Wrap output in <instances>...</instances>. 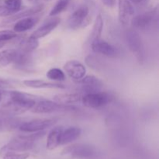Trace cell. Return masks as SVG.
<instances>
[{"mask_svg": "<svg viewBox=\"0 0 159 159\" xmlns=\"http://www.w3.org/2000/svg\"><path fill=\"white\" fill-rule=\"evenodd\" d=\"M7 95L9 99L2 106V108L14 116L30 110L39 100L43 99L20 91L7 92Z\"/></svg>", "mask_w": 159, "mask_h": 159, "instance_id": "obj_1", "label": "cell"}, {"mask_svg": "<svg viewBox=\"0 0 159 159\" xmlns=\"http://www.w3.org/2000/svg\"><path fill=\"white\" fill-rule=\"evenodd\" d=\"M126 40L128 48L138 61L140 64L144 63L145 61V51L139 33L135 29L128 30L126 33Z\"/></svg>", "mask_w": 159, "mask_h": 159, "instance_id": "obj_2", "label": "cell"}, {"mask_svg": "<svg viewBox=\"0 0 159 159\" xmlns=\"http://www.w3.org/2000/svg\"><path fill=\"white\" fill-rule=\"evenodd\" d=\"M113 96L107 92H95L86 93L82 96L81 102L85 107L92 109H99L106 107L113 101Z\"/></svg>", "mask_w": 159, "mask_h": 159, "instance_id": "obj_3", "label": "cell"}, {"mask_svg": "<svg viewBox=\"0 0 159 159\" xmlns=\"http://www.w3.org/2000/svg\"><path fill=\"white\" fill-rule=\"evenodd\" d=\"M75 110L76 107L72 105H61L54 102V100H49L43 98L39 100L30 110L32 113L40 114V113H52L56 112L73 111Z\"/></svg>", "mask_w": 159, "mask_h": 159, "instance_id": "obj_4", "label": "cell"}, {"mask_svg": "<svg viewBox=\"0 0 159 159\" xmlns=\"http://www.w3.org/2000/svg\"><path fill=\"white\" fill-rule=\"evenodd\" d=\"M97 153L96 147L88 144H74L67 146L61 152L62 155L75 158H90Z\"/></svg>", "mask_w": 159, "mask_h": 159, "instance_id": "obj_5", "label": "cell"}, {"mask_svg": "<svg viewBox=\"0 0 159 159\" xmlns=\"http://www.w3.org/2000/svg\"><path fill=\"white\" fill-rule=\"evenodd\" d=\"M34 146V142L24 139L21 135H19L0 149V155L3 157L10 153H23L33 149Z\"/></svg>", "mask_w": 159, "mask_h": 159, "instance_id": "obj_6", "label": "cell"}, {"mask_svg": "<svg viewBox=\"0 0 159 159\" xmlns=\"http://www.w3.org/2000/svg\"><path fill=\"white\" fill-rule=\"evenodd\" d=\"M89 9L86 5L79 6L68 18L67 21V26L69 29L76 30L82 29L88 26L90 20L89 19Z\"/></svg>", "mask_w": 159, "mask_h": 159, "instance_id": "obj_7", "label": "cell"}, {"mask_svg": "<svg viewBox=\"0 0 159 159\" xmlns=\"http://www.w3.org/2000/svg\"><path fill=\"white\" fill-rule=\"evenodd\" d=\"M56 119H35L27 122L22 123L19 125V129L20 131L24 133H35V132L43 131L46 129L52 127L55 123H57Z\"/></svg>", "mask_w": 159, "mask_h": 159, "instance_id": "obj_8", "label": "cell"}, {"mask_svg": "<svg viewBox=\"0 0 159 159\" xmlns=\"http://www.w3.org/2000/svg\"><path fill=\"white\" fill-rule=\"evenodd\" d=\"M157 15H158V8L156 7L152 10L134 16L132 18L130 23L134 29L146 30L153 24L155 19L157 18Z\"/></svg>", "mask_w": 159, "mask_h": 159, "instance_id": "obj_9", "label": "cell"}, {"mask_svg": "<svg viewBox=\"0 0 159 159\" xmlns=\"http://www.w3.org/2000/svg\"><path fill=\"white\" fill-rule=\"evenodd\" d=\"M134 14V7L130 0H118V19L123 26L130 24Z\"/></svg>", "mask_w": 159, "mask_h": 159, "instance_id": "obj_10", "label": "cell"}, {"mask_svg": "<svg viewBox=\"0 0 159 159\" xmlns=\"http://www.w3.org/2000/svg\"><path fill=\"white\" fill-rule=\"evenodd\" d=\"M91 48L93 52L96 54H102L108 57H116L118 55V49L111 43H108L107 41L103 40H96L91 43Z\"/></svg>", "mask_w": 159, "mask_h": 159, "instance_id": "obj_11", "label": "cell"}, {"mask_svg": "<svg viewBox=\"0 0 159 159\" xmlns=\"http://www.w3.org/2000/svg\"><path fill=\"white\" fill-rule=\"evenodd\" d=\"M64 69L68 76L74 80L79 81L86 74V68L79 61L71 60L64 65Z\"/></svg>", "mask_w": 159, "mask_h": 159, "instance_id": "obj_12", "label": "cell"}, {"mask_svg": "<svg viewBox=\"0 0 159 159\" xmlns=\"http://www.w3.org/2000/svg\"><path fill=\"white\" fill-rule=\"evenodd\" d=\"M77 82L80 84L81 90L85 94L100 91L103 85L102 81L94 75H85Z\"/></svg>", "mask_w": 159, "mask_h": 159, "instance_id": "obj_13", "label": "cell"}, {"mask_svg": "<svg viewBox=\"0 0 159 159\" xmlns=\"http://www.w3.org/2000/svg\"><path fill=\"white\" fill-rule=\"evenodd\" d=\"M61 23V19L58 17L53 16L52 19L49 20L48 21H47L46 23H43L42 26H40V27L37 28L34 33L30 35V37H34V38L39 39L43 38V37H46L48 34H51Z\"/></svg>", "mask_w": 159, "mask_h": 159, "instance_id": "obj_14", "label": "cell"}, {"mask_svg": "<svg viewBox=\"0 0 159 159\" xmlns=\"http://www.w3.org/2000/svg\"><path fill=\"white\" fill-rule=\"evenodd\" d=\"M43 9V5H37V6H34V7H31L30 9H26V10H23L22 12H18V13L12 14V15L9 16L7 18L5 19L4 20H2V26L5 24H9V23H12V22H16L17 20H20V19L25 18V17H29V16H33L34 15L39 13L40 12H41Z\"/></svg>", "mask_w": 159, "mask_h": 159, "instance_id": "obj_15", "label": "cell"}, {"mask_svg": "<svg viewBox=\"0 0 159 159\" xmlns=\"http://www.w3.org/2000/svg\"><path fill=\"white\" fill-rule=\"evenodd\" d=\"M24 85L32 89H64L66 85L56 82H48L41 79H26L23 82Z\"/></svg>", "mask_w": 159, "mask_h": 159, "instance_id": "obj_16", "label": "cell"}, {"mask_svg": "<svg viewBox=\"0 0 159 159\" xmlns=\"http://www.w3.org/2000/svg\"><path fill=\"white\" fill-rule=\"evenodd\" d=\"M15 116L8 113L3 108L0 109V131L10 130L19 127V123Z\"/></svg>", "mask_w": 159, "mask_h": 159, "instance_id": "obj_17", "label": "cell"}, {"mask_svg": "<svg viewBox=\"0 0 159 159\" xmlns=\"http://www.w3.org/2000/svg\"><path fill=\"white\" fill-rule=\"evenodd\" d=\"M62 130L63 127L61 126H57L51 129L47 138L46 147L48 150L53 151L61 145V135Z\"/></svg>", "mask_w": 159, "mask_h": 159, "instance_id": "obj_18", "label": "cell"}, {"mask_svg": "<svg viewBox=\"0 0 159 159\" xmlns=\"http://www.w3.org/2000/svg\"><path fill=\"white\" fill-rule=\"evenodd\" d=\"M82 134L81 128L77 127H69L62 130L61 135V145H65L76 141Z\"/></svg>", "mask_w": 159, "mask_h": 159, "instance_id": "obj_19", "label": "cell"}, {"mask_svg": "<svg viewBox=\"0 0 159 159\" xmlns=\"http://www.w3.org/2000/svg\"><path fill=\"white\" fill-rule=\"evenodd\" d=\"M39 22L38 17H25V18L20 19L17 20L13 26V31H15L17 34L25 32L29 30L32 29L36 24Z\"/></svg>", "mask_w": 159, "mask_h": 159, "instance_id": "obj_20", "label": "cell"}, {"mask_svg": "<svg viewBox=\"0 0 159 159\" xmlns=\"http://www.w3.org/2000/svg\"><path fill=\"white\" fill-rule=\"evenodd\" d=\"M82 96L79 93H60L55 95L53 100L61 105H73L81 102Z\"/></svg>", "mask_w": 159, "mask_h": 159, "instance_id": "obj_21", "label": "cell"}, {"mask_svg": "<svg viewBox=\"0 0 159 159\" xmlns=\"http://www.w3.org/2000/svg\"><path fill=\"white\" fill-rule=\"evenodd\" d=\"M102 29H103V19H102V15L99 14L96 16L95 20L94 23H93V30L90 34L89 37V42L91 44L93 42L100 39L101 35H102Z\"/></svg>", "mask_w": 159, "mask_h": 159, "instance_id": "obj_22", "label": "cell"}, {"mask_svg": "<svg viewBox=\"0 0 159 159\" xmlns=\"http://www.w3.org/2000/svg\"><path fill=\"white\" fill-rule=\"evenodd\" d=\"M38 40L30 36L27 38H23L21 40L19 45V50L26 54H31L38 48Z\"/></svg>", "mask_w": 159, "mask_h": 159, "instance_id": "obj_23", "label": "cell"}, {"mask_svg": "<svg viewBox=\"0 0 159 159\" xmlns=\"http://www.w3.org/2000/svg\"><path fill=\"white\" fill-rule=\"evenodd\" d=\"M46 76L50 80L54 82H63L65 80V74L61 69L57 68H53L48 70Z\"/></svg>", "mask_w": 159, "mask_h": 159, "instance_id": "obj_24", "label": "cell"}, {"mask_svg": "<svg viewBox=\"0 0 159 159\" xmlns=\"http://www.w3.org/2000/svg\"><path fill=\"white\" fill-rule=\"evenodd\" d=\"M71 0H58L50 12V16H56L68 8Z\"/></svg>", "mask_w": 159, "mask_h": 159, "instance_id": "obj_25", "label": "cell"}, {"mask_svg": "<svg viewBox=\"0 0 159 159\" xmlns=\"http://www.w3.org/2000/svg\"><path fill=\"white\" fill-rule=\"evenodd\" d=\"M3 3L13 14L18 12L22 7V0H4Z\"/></svg>", "mask_w": 159, "mask_h": 159, "instance_id": "obj_26", "label": "cell"}, {"mask_svg": "<svg viewBox=\"0 0 159 159\" xmlns=\"http://www.w3.org/2000/svg\"><path fill=\"white\" fill-rule=\"evenodd\" d=\"M19 34L13 30H0V40L5 42H9L15 40L19 37Z\"/></svg>", "mask_w": 159, "mask_h": 159, "instance_id": "obj_27", "label": "cell"}, {"mask_svg": "<svg viewBox=\"0 0 159 159\" xmlns=\"http://www.w3.org/2000/svg\"><path fill=\"white\" fill-rule=\"evenodd\" d=\"M30 157V154L27 152L23 153H10L4 155L2 159H28Z\"/></svg>", "mask_w": 159, "mask_h": 159, "instance_id": "obj_28", "label": "cell"}, {"mask_svg": "<svg viewBox=\"0 0 159 159\" xmlns=\"http://www.w3.org/2000/svg\"><path fill=\"white\" fill-rule=\"evenodd\" d=\"M12 87V83L8 79L0 78V89H7Z\"/></svg>", "mask_w": 159, "mask_h": 159, "instance_id": "obj_29", "label": "cell"}, {"mask_svg": "<svg viewBox=\"0 0 159 159\" xmlns=\"http://www.w3.org/2000/svg\"><path fill=\"white\" fill-rule=\"evenodd\" d=\"M13 12L11 10H9L6 6H2L0 5V16H9L12 15Z\"/></svg>", "mask_w": 159, "mask_h": 159, "instance_id": "obj_30", "label": "cell"}, {"mask_svg": "<svg viewBox=\"0 0 159 159\" xmlns=\"http://www.w3.org/2000/svg\"><path fill=\"white\" fill-rule=\"evenodd\" d=\"M105 6L108 7H113L116 3V0H101Z\"/></svg>", "mask_w": 159, "mask_h": 159, "instance_id": "obj_31", "label": "cell"}, {"mask_svg": "<svg viewBox=\"0 0 159 159\" xmlns=\"http://www.w3.org/2000/svg\"><path fill=\"white\" fill-rule=\"evenodd\" d=\"M6 93H7V92L6 91H5V90H3V89H0V103H1L3 97H4V96L6 95Z\"/></svg>", "mask_w": 159, "mask_h": 159, "instance_id": "obj_32", "label": "cell"}, {"mask_svg": "<svg viewBox=\"0 0 159 159\" xmlns=\"http://www.w3.org/2000/svg\"><path fill=\"white\" fill-rule=\"evenodd\" d=\"M130 1H131L133 3H134V4L139 5L141 4V3H142L144 0H130Z\"/></svg>", "mask_w": 159, "mask_h": 159, "instance_id": "obj_33", "label": "cell"}, {"mask_svg": "<svg viewBox=\"0 0 159 159\" xmlns=\"http://www.w3.org/2000/svg\"><path fill=\"white\" fill-rule=\"evenodd\" d=\"M6 43H7V42L2 41V40H0V49H1V48H2L4 46H6Z\"/></svg>", "mask_w": 159, "mask_h": 159, "instance_id": "obj_34", "label": "cell"}, {"mask_svg": "<svg viewBox=\"0 0 159 159\" xmlns=\"http://www.w3.org/2000/svg\"><path fill=\"white\" fill-rule=\"evenodd\" d=\"M2 2H3V1H2V0H0V5H2Z\"/></svg>", "mask_w": 159, "mask_h": 159, "instance_id": "obj_35", "label": "cell"}, {"mask_svg": "<svg viewBox=\"0 0 159 159\" xmlns=\"http://www.w3.org/2000/svg\"><path fill=\"white\" fill-rule=\"evenodd\" d=\"M30 1H36V0H30Z\"/></svg>", "mask_w": 159, "mask_h": 159, "instance_id": "obj_36", "label": "cell"}]
</instances>
